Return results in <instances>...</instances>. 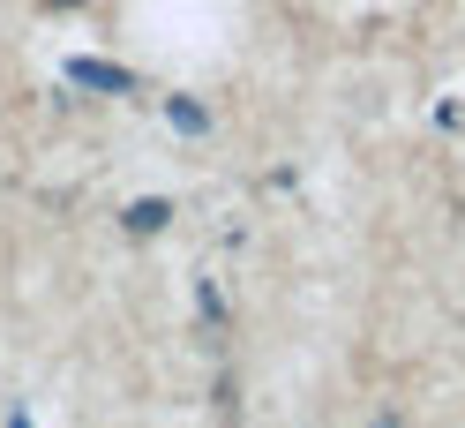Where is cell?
Listing matches in <instances>:
<instances>
[{"instance_id":"obj_1","label":"cell","mask_w":465,"mask_h":428,"mask_svg":"<svg viewBox=\"0 0 465 428\" xmlns=\"http://www.w3.org/2000/svg\"><path fill=\"white\" fill-rule=\"evenodd\" d=\"M68 83H91V91H135V75L128 68H105V61H68Z\"/></svg>"},{"instance_id":"obj_2","label":"cell","mask_w":465,"mask_h":428,"mask_svg":"<svg viewBox=\"0 0 465 428\" xmlns=\"http://www.w3.org/2000/svg\"><path fill=\"white\" fill-rule=\"evenodd\" d=\"M165 113H173V128H188V135H203V128H211V113H203L195 98H173Z\"/></svg>"},{"instance_id":"obj_4","label":"cell","mask_w":465,"mask_h":428,"mask_svg":"<svg viewBox=\"0 0 465 428\" xmlns=\"http://www.w3.org/2000/svg\"><path fill=\"white\" fill-rule=\"evenodd\" d=\"M45 8H83V0H45Z\"/></svg>"},{"instance_id":"obj_3","label":"cell","mask_w":465,"mask_h":428,"mask_svg":"<svg viewBox=\"0 0 465 428\" xmlns=\"http://www.w3.org/2000/svg\"><path fill=\"white\" fill-rule=\"evenodd\" d=\"M165 218H173V211H165V204H158V195H151V204H135V211H128V234H158V225H165Z\"/></svg>"},{"instance_id":"obj_5","label":"cell","mask_w":465,"mask_h":428,"mask_svg":"<svg viewBox=\"0 0 465 428\" xmlns=\"http://www.w3.org/2000/svg\"><path fill=\"white\" fill-rule=\"evenodd\" d=\"M8 428H31V421H23V413H15V421H8Z\"/></svg>"}]
</instances>
